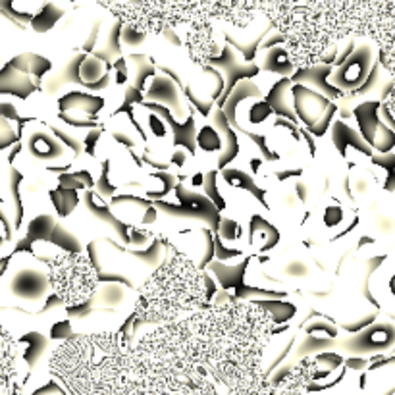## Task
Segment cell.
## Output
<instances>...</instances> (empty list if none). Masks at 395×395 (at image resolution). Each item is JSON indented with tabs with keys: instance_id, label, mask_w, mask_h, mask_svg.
Instances as JSON below:
<instances>
[{
	"instance_id": "cell-3",
	"label": "cell",
	"mask_w": 395,
	"mask_h": 395,
	"mask_svg": "<svg viewBox=\"0 0 395 395\" xmlns=\"http://www.w3.org/2000/svg\"><path fill=\"white\" fill-rule=\"evenodd\" d=\"M52 291L66 307H81L98 289V276L91 259L83 253L58 250L48 259Z\"/></svg>"
},
{
	"instance_id": "cell-5",
	"label": "cell",
	"mask_w": 395,
	"mask_h": 395,
	"mask_svg": "<svg viewBox=\"0 0 395 395\" xmlns=\"http://www.w3.org/2000/svg\"><path fill=\"white\" fill-rule=\"evenodd\" d=\"M295 104H297L299 116L310 127L320 120V116L324 114L326 106H330L318 93L310 91V89H305V87L295 89Z\"/></svg>"
},
{
	"instance_id": "cell-2",
	"label": "cell",
	"mask_w": 395,
	"mask_h": 395,
	"mask_svg": "<svg viewBox=\"0 0 395 395\" xmlns=\"http://www.w3.org/2000/svg\"><path fill=\"white\" fill-rule=\"evenodd\" d=\"M206 307V288L199 268L182 253H172L160 270L141 289L137 316L173 322L177 316H191Z\"/></svg>"
},
{
	"instance_id": "cell-11",
	"label": "cell",
	"mask_w": 395,
	"mask_h": 395,
	"mask_svg": "<svg viewBox=\"0 0 395 395\" xmlns=\"http://www.w3.org/2000/svg\"><path fill=\"white\" fill-rule=\"evenodd\" d=\"M149 127H151V131H153L154 137H158V139H162L168 135V127L164 124L160 118H156V116H149Z\"/></svg>"
},
{
	"instance_id": "cell-4",
	"label": "cell",
	"mask_w": 395,
	"mask_h": 395,
	"mask_svg": "<svg viewBox=\"0 0 395 395\" xmlns=\"http://www.w3.org/2000/svg\"><path fill=\"white\" fill-rule=\"evenodd\" d=\"M102 108V98L85 93H69L60 100V114L67 124H89L91 116Z\"/></svg>"
},
{
	"instance_id": "cell-8",
	"label": "cell",
	"mask_w": 395,
	"mask_h": 395,
	"mask_svg": "<svg viewBox=\"0 0 395 395\" xmlns=\"http://www.w3.org/2000/svg\"><path fill=\"white\" fill-rule=\"evenodd\" d=\"M197 145H199V149L204 151V153H216V151H220L222 147L220 135H218V131L214 127L204 125V127L199 129V133H197Z\"/></svg>"
},
{
	"instance_id": "cell-13",
	"label": "cell",
	"mask_w": 395,
	"mask_h": 395,
	"mask_svg": "<svg viewBox=\"0 0 395 395\" xmlns=\"http://www.w3.org/2000/svg\"><path fill=\"white\" fill-rule=\"evenodd\" d=\"M353 189L358 193H365L370 189V183H368V179H366L365 175H361V177L356 179V183H353Z\"/></svg>"
},
{
	"instance_id": "cell-6",
	"label": "cell",
	"mask_w": 395,
	"mask_h": 395,
	"mask_svg": "<svg viewBox=\"0 0 395 395\" xmlns=\"http://www.w3.org/2000/svg\"><path fill=\"white\" fill-rule=\"evenodd\" d=\"M29 149L31 154L37 156L39 160H56L64 154V145H60L48 133H33V137H29Z\"/></svg>"
},
{
	"instance_id": "cell-1",
	"label": "cell",
	"mask_w": 395,
	"mask_h": 395,
	"mask_svg": "<svg viewBox=\"0 0 395 395\" xmlns=\"http://www.w3.org/2000/svg\"><path fill=\"white\" fill-rule=\"evenodd\" d=\"M212 19L247 27L266 16L285 41L291 64L312 66L347 35H365L368 0H204Z\"/></svg>"
},
{
	"instance_id": "cell-12",
	"label": "cell",
	"mask_w": 395,
	"mask_h": 395,
	"mask_svg": "<svg viewBox=\"0 0 395 395\" xmlns=\"http://www.w3.org/2000/svg\"><path fill=\"white\" fill-rule=\"evenodd\" d=\"M235 233H237V224H233V222H224L222 224V235L226 237V239H230V237H235Z\"/></svg>"
},
{
	"instance_id": "cell-7",
	"label": "cell",
	"mask_w": 395,
	"mask_h": 395,
	"mask_svg": "<svg viewBox=\"0 0 395 395\" xmlns=\"http://www.w3.org/2000/svg\"><path fill=\"white\" fill-rule=\"evenodd\" d=\"M106 74V64L95 56H89L79 66V79L85 83H96Z\"/></svg>"
},
{
	"instance_id": "cell-9",
	"label": "cell",
	"mask_w": 395,
	"mask_h": 395,
	"mask_svg": "<svg viewBox=\"0 0 395 395\" xmlns=\"http://www.w3.org/2000/svg\"><path fill=\"white\" fill-rule=\"evenodd\" d=\"M322 220H324V226H326L328 230H334L343 220V208L339 204H328L326 208H324Z\"/></svg>"
},
{
	"instance_id": "cell-10",
	"label": "cell",
	"mask_w": 395,
	"mask_h": 395,
	"mask_svg": "<svg viewBox=\"0 0 395 395\" xmlns=\"http://www.w3.org/2000/svg\"><path fill=\"white\" fill-rule=\"evenodd\" d=\"M270 106L268 104H260V102H257V104H253L250 106V112H249V118H250V122L253 124H260V122H264L266 118L270 116Z\"/></svg>"
}]
</instances>
